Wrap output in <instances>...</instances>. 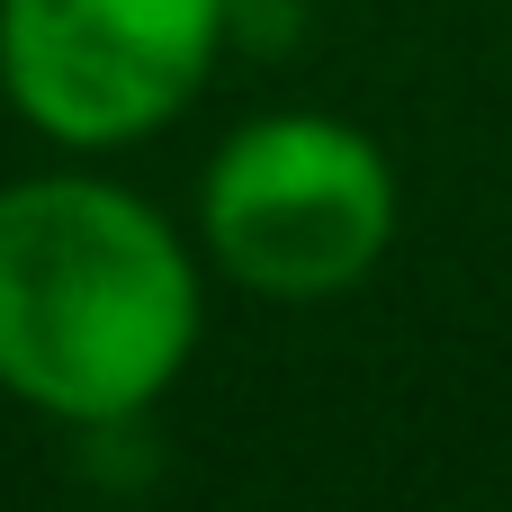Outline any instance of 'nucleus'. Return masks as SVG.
Masks as SVG:
<instances>
[{
  "label": "nucleus",
  "instance_id": "3",
  "mask_svg": "<svg viewBox=\"0 0 512 512\" xmlns=\"http://www.w3.org/2000/svg\"><path fill=\"white\" fill-rule=\"evenodd\" d=\"M234 0H0V90L63 153L162 135L216 72Z\"/></svg>",
  "mask_w": 512,
  "mask_h": 512
},
{
  "label": "nucleus",
  "instance_id": "1",
  "mask_svg": "<svg viewBox=\"0 0 512 512\" xmlns=\"http://www.w3.org/2000/svg\"><path fill=\"white\" fill-rule=\"evenodd\" d=\"M207 333L189 234L99 171L0 189V387L54 423L153 414Z\"/></svg>",
  "mask_w": 512,
  "mask_h": 512
},
{
  "label": "nucleus",
  "instance_id": "2",
  "mask_svg": "<svg viewBox=\"0 0 512 512\" xmlns=\"http://www.w3.org/2000/svg\"><path fill=\"white\" fill-rule=\"evenodd\" d=\"M198 243L207 261L279 306H315L360 288L396 243V171L378 135L351 117L279 108L216 144L198 180Z\"/></svg>",
  "mask_w": 512,
  "mask_h": 512
}]
</instances>
